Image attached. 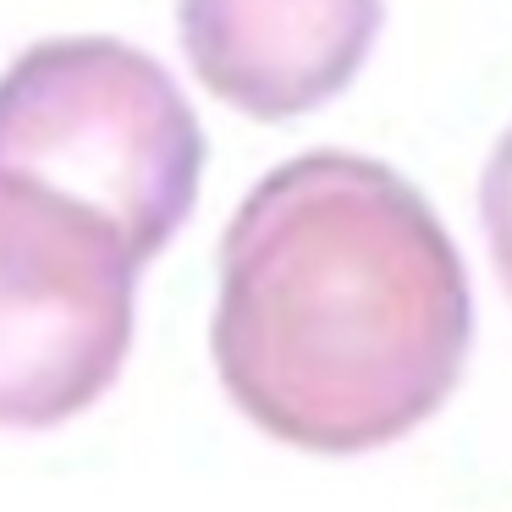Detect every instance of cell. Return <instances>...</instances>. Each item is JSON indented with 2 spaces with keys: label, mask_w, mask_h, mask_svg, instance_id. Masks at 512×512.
<instances>
[{
  "label": "cell",
  "mask_w": 512,
  "mask_h": 512,
  "mask_svg": "<svg viewBox=\"0 0 512 512\" xmlns=\"http://www.w3.org/2000/svg\"><path fill=\"white\" fill-rule=\"evenodd\" d=\"M474 292L435 204L386 160L309 149L254 182L221 237L210 358L248 424L358 457L452 402Z\"/></svg>",
  "instance_id": "1"
},
{
  "label": "cell",
  "mask_w": 512,
  "mask_h": 512,
  "mask_svg": "<svg viewBox=\"0 0 512 512\" xmlns=\"http://www.w3.org/2000/svg\"><path fill=\"white\" fill-rule=\"evenodd\" d=\"M0 160L94 199L160 259L199 204L204 127L155 56L72 34L0 72Z\"/></svg>",
  "instance_id": "2"
},
{
  "label": "cell",
  "mask_w": 512,
  "mask_h": 512,
  "mask_svg": "<svg viewBox=\"0 0 512 512\" xmlns=\"http://www.w3.org/2000/svg\"><path fill=\"white\" fill-rule=\"evenodd\" d=\"M144 265L111 210L0 160V430H56L116 386Z\"/></svg>",
  "instance_id": "3"
},
{
  "label": "cell",
  "mask_w": 512,
  "mask_h": 512,
  "mask_svg": "<svg viewBox=\"0 0 512 512\" xmlns=\"http://www.w3.org/2000/svg\"><path fill=\"white\" fill-rule=\"evenodd\" d=\"M386 0H177L193 78L254 122L331 105L364 72Z\"/></svg>",
  "instance_id": "4"
},
{
  "label": "cell",
  "mask_w": 512,
  "mask_h": 512,
  "mask_svg": "<svg viewBox=\"0 0 512 512\" xmlns=\"http://www.w3.org/2000/svg\"><path fill=\"white\" fill-rule=\"evenodd\" d=\"M479 226H485L490 243V265H496L501 287L512 298V127L496 138L485 177H479Z\"/></svg>",
  "instance_id": "5"
}]
</instances>
